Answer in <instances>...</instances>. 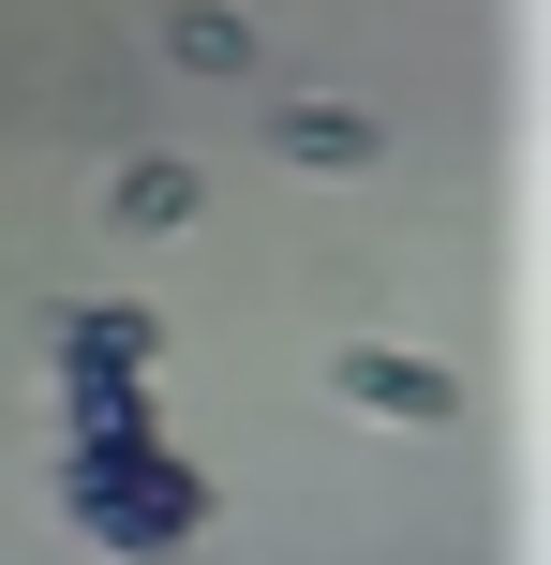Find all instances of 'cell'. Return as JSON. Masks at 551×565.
Listing matches in <instances>:
<instances>
[{
	"instance_id": "obj_1",
	"label": "cell",
	"mask_w": 551,
	"mask_h": 565,
	"mask_svg": "<svg viewBox=\"0 0 551 565\" xmlns=\"http://www.w3.org/2000/svg\"><path fill=\"white\" fill-rule=\"evenodd\" d=\"M60 521L89 551H179V536H209V477L165 447V417L149 431H60Z\"/></svg>"
},
{
	"instance_id": "obj_2",
	"label": "cell",
	"mask_w": 551,
	"mask_h": 565,
	"mask_svg": "<svg viewBox=\"0 0 551 565\" xmlns=\"http://www.w3.org/2000/svg\"><path fill=\"white\" fill-rule=\"evenodd\" d=\"M149 372H165V312H135V298H75V312L45 328V402H60V431H149V417H165Z\"/></svg>"
},
{
	"instance_id": "obj_3",
	"label": "cell",
	"mask_w": 551,
	"mask_h": 565,
	"mask_svg": "<svg viewBox=\"0 0 551 565\" xmlns=\"http://www.w3.org/2000/svg\"><path fill=\"white\" fill-rule=\"evenodd\" d=\"M328 402L373 417V431H447L463 417V372H433L417 342H343V358H328Z\"/></svg>"
},
{
	"instance_id": "obj_4",
	"label": "cell",
	"mask_w": 551,
	"mask_h": 565,
	"mask_svg": "<svg viewBox=\"0 0 551 565\" xmlns=\"http://www.w3.org/2000/svg\"><path fill=\"white\" fill-rule=\"evenodd\" d=\"M268 149H284L298 179H373V164H388V119H373V105H343V89H284Z\"/></svg>"
},
{
	"instance_id": "obj_5",
	"label": "cell",
	"mask_w": 551,
	"mask_h": 565,
	"mask_svg": "<svg viewBox=\"0 0 551 565\" xmlns=\"http://www.w3.org/2000/svg\"><path fill=\"white\" fill-rule=\"evenodd\" d=\"M194 209H209V179L179 164V149H135V164L105 179V224H119V238H179Z\"/></svg>"
},
{
	"instance_id": "obj_6",
	"label": "cell",
	"mask_w": 551,
	"mask_h": 565,
	"mask_svg": "<svg viewBox=\"0 0 551 565\" xmlns=\"http://www.w3.org/2000/svg\"><path fill=\"white\" fill-rule=\"evenodd\" d=\"M165 60H179V75H254V30H239L224 0H179V15H165Z\"/></svg>"
}]
</instances>
